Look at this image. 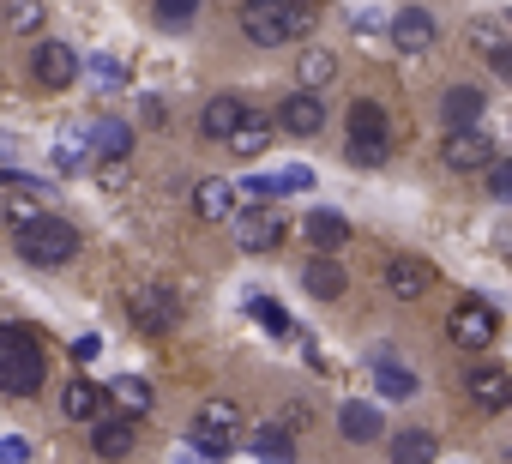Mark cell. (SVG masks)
<instances>
[{
    "label": "cell",
    "instance_id": "obj_5",
    "mask_svg": "<svg viewBox=\"0 0 512 464\" xmlns=\"http://www.w3.org/2000/svg\"><path fill=\"white\" fill-rule=\"evenodd\" d=\"M446 332H452V344H458V350H488V344H494V332H500V314H494L488 302H476V296H470V302H458V308H452Z\"/></svg>",
    "mask_w": 512,
    "mask_h": 464
},
{
    "label": "cell",
    "instance_id": "obj_32",
    "mask_svg": "<svg viewBox=\"0 0 512 464\" xmlns=\"http://www.w3.org/2000/svg\"><path fill=\"white\" fill-rule=\"evenodd\" d=\"M43 211V193L37 187H13L7 193V223H25V217H37Z\"/></svg>",
    "mask_w": 512,
    "mask_h": 464
},
{
    "label": "cell",
    "instance_id": "obj_14",
    "mask_svg": "<svg viewBox=\"0 0 512 464\" xmlns=\"http://www.w3.org/2000/svg\"><path fill=\"white\" fill-rule=\"evenodd\" d=\"M392 43H398L404 55H422V49H434V19H428L422 7H404V13L392 19Z\"/></svg>",
    "mask_w": 512,
    "mask_h": 464
},
{
    "label": "cell",
    "instance_id": "obj_12",
    "mask_svg": "<svg viewBox=\"0 0 512 464\" xmlns=\"http://www.w3.org/2000/svg\"><path fill=\"white\" fill-rule=\"evenodd\" d=\"M386 284H392V296H398V302H416V296L434 284V266H428V260H410V254H398V260L386 266Z\"/></svg>",
    "mask_w": 512,
    "mask_h": 464
},
{
    "label": "cell",
    "instance_id": "obj_9",
    "mask_svg": "<svg viewBox=\"0 0 512 464\" xmlns=\"http://www.w3.org/2000/svg\"><path fill=\"white\" fill-rule=\"evenodd\" d=\"M440 157H446V169H464V175H470V169H482V163L494 157V139L470 121V127H452V139L440 145Z\"/></svg>",
    "mask_w": 512,
    "mask_h": 464
},
{
    "label": "cell",
    "instance_id": "obj_8",
    "mask_svg": "<svg viewBox=\"0 0 512 464\" xmlns=\"http://www.w3.org/2000/svg\"><path fill=\"white\" fill-rule=\"evenodd\" d=\"M278 127L296 133V139H314V133L326 127V103H320V91H290V97L278 103Z\"/></svg>",
    "mask_w": 512,
    "mask_h": 464
},
{
    "label": "cell",
    "instance_id": "obj_35",
    "mask_svg": "<svg viewBox=\"0 0 512 464\" xmlns=\"http://www.w3.org/2000/svg\"><path fill=\"white\" fill-rule=\"evenodd\" d=\"M278 181H284V193H302L308 187V169L296 163V169H278Z\"/></svg>",
    "mask_w": 512,
    "mask_h": 464
},
{
    "label": "cell",
    "instance_id": "obj_27",
    "mask_svg": "<svg viewBox=\"0 0 512 464\" xmlns=\"http://www.w3.org/2000/svg\"><path fill=\"white\" fill-rule=\"evenodd\" d=\"M247 314L260 320V326H266L272 338H296V320H290V314H284L278 302H266V296H253V302H247Z\"/></svg>",
    "mask_w": 512,
    "mask_h": 464
},
{
    "label": "cell",
    "instance_id": "obj_21",
    "mask_svg": "<svg viewBox=\"0 0 512 464\" xmlns=\"http://www.w3.org/2000/svg\"><path fill=\"white\" fill-rule=\"evenodd\" d=\"M193 211H199L205 223H223V217L235 211V187H229V181H217V175H211V181H199V187H193Z\"/></svg>",
    "mask_w": 512,
    "mask_h": 464
},
{
    "label": "cell",
    "instance_id": "obj_30",
    "mask_svg": "<svg viewBox=\"0 0 512 464\" xmlns=\"http://www.w3.org/2000/svg\"><path fill=\"white\" fill-rule=\"evenodd\" d=\"M7 25H13L19 37L43 31V0H7Z\"/></svg>",
    "mask_w": 512,
    "mask_h": 464
},
{
    "label": "cell",
    "instance_id": "obj_4",
    "mask_svg": "<svg viewBox=\"0 0 512 464\" xmlns=\"http://www.w3.org/2000/svg\"><path fill=\"white\" fill-rule=\"evenodd\" d=\"M235 428H241V404H235V398H211V404H199L187 440H193V452H205V458H229Z\"/></svg>",
    "mask_w": 512,
    "mask_h": 464
},
{
    "label": "cell",
    "instance_id": "obj_3",
    "mask_svg": "<svg viewBox=\"0 0 512 464\" xmlns=\"http://www.w3.org/2000/svg\"><path fill=\"white\" fill-rule=\"evenodd\" d=\"M241 31H247V43L278 49V43H296L302 13L290 7V0H241Z\"/></svg>",
    "mask_w": 512,
    "mask_h": 464
},
{
    "label": "cell",
    "instance_id": "obj_34",
    "mask_svg": "<svg viewBox=\"0 0 512 464\" xmlns=\"http://www.w3.org/2000/svg\"><path fill=\"white\" fill-rule=\"evenodd\" d=\"M199 13V0H157V25H187Z\"/></svg>",
    "mask_w": 512,
    "mask_h": 464
},
{
    "label": "cell",
    "instance_id": "obj_28",
    "mask_svg": "<svg viewBox=\"0 0 512 464\" xmlns=\"http://www.w3.org/2000/svg\"><path fill=\"white\" fill-rule=\"evenodd\" d=\"M115 404H121L127 416H145V410H151V380H139V374L115 380Z\"/></svg>",
    "mask_w": 512,
    "mask_h": 464
},
{
    "label": "cell",
    "instance_id": "obj_10",
    "mask_svg": "<svg viewBox=\"0 0 512 464\" xmlns=\"http://www.w3.org/2000/svg\"><path fill=\"white\" fill-rule=\"evenodd\" d=\"M235 242H241V254H272V248L284 242V223H278V211L253 205V211L235 223Z\"/></svg>",
    "mask_w": 512,
    "mask_h": 464
},
{
    "label": "cell",
    "instance_id": "obj_38",
    "mask_svg": "<svg viewBox=\"0 0 512 464\" xmlns=\"http://www.w3.org/2000/svg\"><path fill=\"white\" fill-rule=\"evenodd\" d=\"M0 458H7V464H19V458H31V446H25V440H7V446H0Z\"/></svg>",
    "mask_w": 512,
    "mask_h": 464
},
{
    "label": "cell",
    "instance_id": "obj_20",
    "mask_svg": "<svg viewBox=\"0 0 512 464\" xmlns=\"http://www.w3.org/2000/svg\"><path fill=\"white\" fill-rule=\"evenodd\" d=\"M302 229H308V242H314V254H338V248L350 242V223H344L338 211H314V217H308Z\"/></svg>",
    "mask_w": 512,
    "mask_h": 464
},
{
    "label": "cell",
    "instance_id": "obj_1",
    "mask_svg": "<svg viewBox=\"0 0 512 464\" xmlns=\"http://www.w3.org/2000/svg\"><path fill=\"white\" fill-rule=\"evenodd\" d=\"M43 386V350L25 326H0V392L7 398H37Z\"/></svg>",
    "mask_w": 512,
    "mask_h": 464
},
{
    "label": "cell",
    "instance_id": "obj_25",
    "mask_svg": "<svg viewBox=\"0 0 512 464\" xmlns=\"http://www.w3.org/2000/svg\"><path fill=\"white\" fill-rule=\"evenodd\" d=\"M338 428H344L350 440H374V434H380L386 422H380V410H374V404H362V398H350V404L338 410Z\"/></svg>",
    "mask_w": 512,
    "mask_h": 464
},
{
    "label": "cell",
    "instance_id": "obj_36",
    "mask_svg": "<svg viewBox=\"0 0 512 464\" xmlns=\"http://www.w3.org/2000/svg\"><path fill=\"white\" fill-rule=\"evenodd\" d=\"M91 73H97L103 85H121V67H115V61H91Z\"/></svg>",
    "mask_w": 512,
    "mask_h": 464
},
{
    "label": "cell",
    "instance_id": "obj_23",
    "mask_svg": "<svg viewBox=\"0 0 512 464\" xmlns=\"http://www.w3.org/2000/svg\"><path fill=\"white\" fill-rule=\"evenodd\" d=\"M440 115H446V127H470V121H482V91H476V85H452V91L440 97Z\"/></svg>",
    "mask_w": 512,
    "mask_h": 464
},
{
    "label": "cell",
    "instance_id": "obj_16",
    "mask_svg": "<svg viewBox=\"0 0 512 464\" xmlns=\"http://www.w3.org/2000/svg\"><path fill=\"white\" fill-rule=\"evenodd\" d=\"M266 145H272V121H266V115H247V109H241V121L229 127V151H235V157H260Z\"/></svg>",
    "mask_w": 512,
    "mask_h": 464
},
{
    "label": "cell",
    "instance_id": "obj_31",
    "mask_svg": "<svg viewBox=\"0 0 512 464\" xmlns=\"http://www.w3.org/2000/svg\"><path fill=\"white\" fill-rule=\"evenodd\" d=\"M253 452H260V458H296V440L284 428H260V434H253Z\"/></svg>",
    "mask_w": 512,
    "mask_h": 464
},
{
    "label": "cell",
    "instance_id": "obj_2",
    "mask_svg": "<svg viewBox=\"0 0 512 464\" xmlns=\"http://www.w3.org/2000/svg\"><path fill=\"white\" fill-rule=\"evenodd\" d=\"M19 254H25L31 266H67V260L79 254V229H73L67 217L37 211V217L19 223Z\"/></svg>",
    "mask_w": 512,
    "mask_h": 464
},
{
    "label": "cell",
    "instance_id": "obj_19",
    "mask_svg": "<svg viewBox=\"0 0 512 464\" xmlns=\"http://www.w3.org/2000/svg\"><path fill=\"white\" fill-rule=\"evenodd\" d=\"M344 284H350V278L332 266V254H314V266L302 272V290H308L314 302H338V296H344Z\"/></svg>",
    "mask_w": 512,
    "mask_h": 464
},
{
    "label": "cell",
    "instance_id": "obj_18",
    "mask_svg": "<svg viewBox=\"0 0 512 464\" xmlns=\"http://www.w3.org/2000/svg\"><path fill=\"white\" fill-rule=\"evenodd\" d=\"M235 121H241V97H229V91H223V97H211V103L199 109V139H217V145H223Z\"/></svg>",
    "mask_w": 512,
    "mask_h": 464
},
{
    "label": "cell",
    "instance_id": "obj_37",
    "mask_svg": "<svg viewBox=\"0 0 512 464\" xmlns=\"http://www.w3.org/2000/svg\"><path fill=\"white\" fill-rule=\"evenodd\" d=\"M97 350H103V344H97V338H73V362H91V356H97Z\"/></svg>",
    "mask_w": 512,
    "mask_h": 464
},
{
    "label": "cell",
    "instance_id": "obj_22",
    "mask_svg": "<svg viewBox=\"0 0 512 464\" xmlns=\"http://www.w3.org/2000/svg\"><path fill=\"white\" fill-rule=\"evenodd\" d=\"M103 398H109V392H103L97 380H85V374H79V380H67V392H61V410H67L73 422H91V416L103 410Z\"/></svg>",
    "mask_w": 512,
    "mask_h": 464
},
{
    "label": "cell",
    "instance_id": "obj_6",
    "mask_svg": "<svg viewBox=\"0 0 512 464\" xmlns=\"http://www.w3.org/2000/svg\"><path fill=\"white\" fill-rule=\"evenodd\" d=\"M127 314L139 320V332H151V338H163V332L175 326V296H169L163 284H139V290L127 296Z\"/></svg>",
    "mask_w": 512,
    "mask_h": 464
},
{
    "label": "cell",
    "instance_id": "obj_7",
    "mask_svg": "<svg viewBox=\"0 0 512 464\" xmlns=\"http://www.w3.org/2000/svg\"><path fill=\"white\" fill-rule=\"evenodd\" d=\"M31 73H37L43 91H67V85L79 79V55H73L67 43H37V49H31Z\"/></svg>",
    "mask_w": 512,
    "mask_h": 464
},
{
    "label": "cell",
    "instance_id": "obj_11",
    "mask_svg": "<svg viewBox=\"0 0 512 464\" xmlns=\"http://www.w3.org/2000/svg\"><path fill=\"white\" fill-rule=\"evenodd\" d=\"M133 422H139V416H127V410H121V416H103V410H97V416H91V446H97L103 458L133 452Z\"/></svg>",
    "mask_w": 512,
    "mask_h": 464
},
{
    "label": "cell",
    "instance_id": "obj_24",
    "mask_svg": "<svg viewBox=\"0 0 512 464\" xmlns=\"http://www.w3.org/2000/svg\"><path fill=\"white\" fill-rule=\"evenodd\" d=\"M127 145H133V127H127V121L103 115V121L91 127V151H97V157H127Z\"/></svg>",
    "mask_w": 512,
    "mask_h": 464
},
{
    "label": "cell",
    "instance_id": "obj_39",
    "mask_svg": "<svg viewBox=\"0 0 512 464\" xmlns=\"http://www.w3.org/2000/svg\"><path fill=\"white\" fill-rule=\"evenodd\" d=\"M290 7H296V13H308V7H314V0H290Z\"/></svg>",
    "mask_w": 512,
    "mask_h": 464
},
{
    "label": "cell",
    "instance_id": "obj_40",
    "mask_svg": "<svg viewBox=\"0 0 512 464\" xmlns=\"http://www.w3.org/2000/svg\"><path fill=\"white\" fill-rule=\"evenodd\" d=\"M0 181H13V175H7V169H0Z\"/></svg>",
    "mask_w": 512,
    "mask_h": 464
},
{
    "label": "cell",
    "instance_id": "obj_15",
    "mask_svg": "<svg viewBox=\"0 0 512 464\" xmlns=\"http://www.w3.org/2000/svg\"><path fill=\"white\" fill-rule=\"evenodd\" d=\"M470 49H476V55H488V61L506 73V67H512V61H506V19H494V13L470 19Z\"/></svg>",
    "mask_w": 512,
    "mask_h": 464
},
{
    "label": "cell",
    "instance_id": "obj_13",
    "mask_svg": "<svg viewBox=\"0 0 512 464\" xmlns=\"http://www.w3.org/2000/svg\"><path fill=\"white\" fill-rule=\"evenodd\" d=\"M464 392H470V404H476V410H488V416L512 404V380H506L500 368H476V374L464 380Z\"/></svg>",
    "mask_w": 512,
    "mask_h": 464
},
{
    "label": "cell",
    "instance_id": "obj_17",
    "mask_svg": "<svg viewBox=\"0 0 512 464\" xmlns=\"http://www.w3.org/2000/svg\"><path fill=\"white\" fill-rule=\"evenodd\" d=\"M332 79H338V55H332V49H320V43H314V49H302V61H296V85H302V91H326Z\"/></svg>",
    "mask_w": 512,
    "mask_h": 464
},
{
    "label": "cell",
    "instance_id": "obj_26",
    "mask_svg": "<svg viewBox=\"0 0 512 464\" xmlns=\"http://www.w3.org/2000/svg\"><path fill=\"white\" fill-rule=\"evenodd\" d=\"M374 386H380V392H386V398H410V392H416V374H410V368H398V362H386V356H380V362H374Z\"/></svg>",
    "mask_w": 512,
    "mask_h": 464
},
{
    "label": "cell",
    "instance_id": "obj_33",
    "mask_svg": "<svg viewBox=\"0 0 512 464\" xmlns=\"http://www.w3.org/2000/svg\"><path fill=\"white\" fill-rule=\"evenodd\" d=\"M482 169H488V193H494V199H512V163H506V157H488Z\"/></svg>",
    "mask_w": 512,
    "mask_h": 464
},
{
    "label": "cell",
    "instance_id": "obj_29",
    "mask_svg": "<svg viewBox=\"0 0 512 464\" xmlns=\"http://www.w3.org/2000/svg\"><path fill=\"white\" fill-rule=\"evenodd\" d=\"M440 446H434V434H422V428H410V434H398L392 440V458L398 464H422V458H434Z\"/></svg>",
    "mask_w": 512,
    "mask_h": 464
}]
</instances>
